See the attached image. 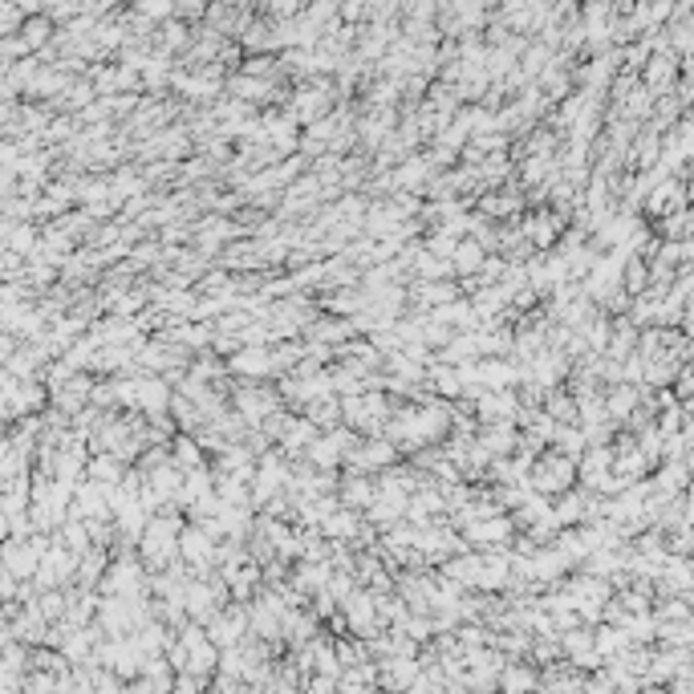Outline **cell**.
<instances>
[{"mask_svg": "<svg viewBox=\"0 0 694 694\" xmlns=\"http://www.w3.org/2000/svg\"><path fill=\"white\" fill-rule=\"evenodd\" d=\"M451 256H455V268H459V273H475V268L484 264V252H479V244H475V240L455 244Z\"/></svg>", "mask_w": 694, "mask_h": 694, "instance_id": "cell-1", "label": "cell"}, {"mask_svg": "<svg viewBox=\"0 0 694 694\" xmlns=\"http://www.w3.org/2000/svg\"><path fill=\"white\" fill-rule=\"evenodd\" d=\"M373 496H378V491H373L366 479H349V484H345V500L349 503H373Z\"/></svg>", "mask_w": 694, "mask_h": 694, "instance_id": "cell-2", "label": "cell"}, {"mask_svg": "<svg viewBox=\"0 0 694 694\" xmlns=\"http://www.w3.org/2000/svg\"><path fill=\"white\" fill-rule=\"evenodd\" d=\"M633 402H638V394H633L630 386H621V390L614 394V398H609V410H614V414H630Z\"/></svg>", "mask_w": 694, "mask_h": 694, "instance_id": "cell-3", "label": "cell"}]
</instances>
